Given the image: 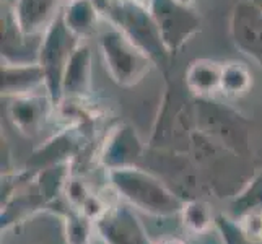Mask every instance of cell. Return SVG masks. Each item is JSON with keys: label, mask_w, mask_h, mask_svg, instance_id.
<instances>
[{"label": "cell", "mask_w": 262, "mask_h": 244, "mask_svg": "<svg viewBox=\"0 0 262 244\" xmlns=\"http://www.w3.org/2000/svg\"><path fill=\"white\" fill-rule=\"evenodd\" d=\"M107 179L125 204L151 216H179L186 202L158 176L137 166L107 171Z\"/></svg>", "instance_id": "1"}, {"label": "cell", "mask_w": 262, "mask_h": 244, "mask_svg": "<svg viewBox=\"0 0 262 244\" xmlns=\"http://www.w3.org/2000/svg\"><path fill=\"white\" fill-rule=\"evenodd\" d=\"M101 13L111 25L127 34L168 78L173 56L165 48L148 5L134 0H110L101 8Z\"/></svg>", "instance_id": "2"}, {"label": "cell", "mask_w": 262, "mask_h": 244, "mask_svg": "<svg viewBox=\"0 0 262 244\" xmlns=\"http://www.w3.org/2000/svg\"><path fill=\"white\" fill-rule=\"evenodd\" d=\"M194 116L195 127L204 137L241 158L249 155L251 145L246 119L236 111L215 98H195Z\"/></svg>", "instance_id": "3"}, {"label": "cell", "mask_w": 262, "mask_h": 244, "mask_svg": "<svg viewBox=\"0 0 262 244\" xmlns=\"http://www.w3.org/2000/svg\"><path fill=\"white\" fill-rule=\"evenodd\" d=\"M98 44L107 74L116 85L122 88L139 85L155 67L147 54L111 23L110 28L99 34Z\"/></svg>", "instance_id": "4"}, {"label": "cell", "mask_w": 262, "mask_h": 244, "mask_svg": "<svg viewBox=\"0 0 262 244\" xmlns=\"http://www.w3.org/2000/svg\"><path fill=\"white\" fill-rule=\"evenodd\" d=\"M80 38L72 33L62 16V10L56 16L49 28L44 31L39 51V65L46 75V90L56 106L62 101V81L67 64L74 51L78 48Z\"/></svg>", "instance_id": "5"}, {"label": "cell", "mask_w": 262, "mask_h": 244, "mask_svg": "<svg viewBox=\"0 0 262 244\" xmlns=\"http://www.w3.org/2000/svg\"><path fill=\"white\" fill-rule=\"evenodd\" d=\"M148 8L165 48L173 57L202 30V16L194 5H186L179 0H150Z\"/></svg>", "instance_id": "6"}, {"label": "cell", "mask_w": 262, "mask_h": 244, "mask_svg": "<svg viewBox=\"0 0 262 244\" xmlns=\"http://www.w3.org/2000/svg\"><path fill=\"white\" fill-rule=\"evenodd\" d=\"M230 36L241 54L262 67V7L254 0H239L230 15Z\"/></svg>", "instance_id": "7"}, {"label": "cell", "mask_w": 262, "mask_h": 244, "mask_svg": "<svg viewBox=\"0 0 262 244\" xmlns=\"http://www.w3.org/2000/svg\"><path fill=\"white\" fill-rule=\"evenodd\" d=\"M95 231L104 244H155L129 204L114 202L95 221Z\"/></svg>", "instance_id": "8"}, {"label": "cell", "mask_w": 262, "mask_h": 244, "mask_svg": "<svg viewBox=\"0 0 262 244\" xmlns=\"http://www.w3.org/2000/svg\"><path fill=\"white\" fill-rule=\"evenodd\" d=\"M143 143L130 124H117L107 132L99 150V163L106 171L137 166L143 157Z\"/></svg>", "instance_id": "9"}, {"label": "cell", "mask_w": 262, "mask_h": 244, "mask_svg": "<svg viewBox=\"0 0 262 244\" xmlns=\"http://www.w3.org/2000/svg\"><path fill=\"white\" fill-rule=\"evenodd\" d=\"M8 104V117L16 130L25 137H36L49 121V117L56 116V103L52 98L44 93H33L26 96L10 98Z\"/></svg>", "instance_id": "10"}, {"label": "cell", "mask_w": 262, "mask_h": 244, "mask_svg": "<svg viewBox=\"0 0 262 244\" xmlns=\"http://www.w3.org/2000/svg\"><path fill=\"white\" fill-rule=\"evenodd\" d=\"M44 34H26L18 26L10 5L2 8V62L39 64Z\"/></svg>", "instance_id": "11"}, {"label": "cell", "mask_w": 262, "mask_h": 244, "mask_svg": "<svg viewBox=\"0 0 262 244\" xmlns=\"http://www.w3.org/2000/svg\"><path fill=\"white\" fill-rule=\"evenodd\" d=\"M2 96L18 98L33 93H39V90H46V75L39 64H10L2 62ZM48 92V90H46Z\"/></svg>", "instance_id": "12"}, {"label": "cell", "mask_w": 262, "mask_h": 244, "mask_svg": "<svg viewBox=\"0 0 262 244\" xmlns=\"http://www.w3.org/2000/svg\"><path fill=\"white\" fill-rule=\"evenodd\" d=\"M60 0H12L13 16L26 34H44L59 15Z\"/></svg>", "instance_id": "13"}, {"label": "cell", "mask_w": 262, "mask_h": 244, "mask_svg": "<svg viewBox=\"0 0 262 244\" xmlns=\"http://www.w3.org/2000/svg\"><path fill=\"white\" fill-rule=\"evenodd\" d=\"M92 49L88 44H78L67 64L64 81H62V95L64 98H90L93 86V67H92ZM62 98V99H64Z\"/></svg>", "instance_id": "14"}, {"label": "cell", "mask_w": 262, "mask_h": 244, "mask_svg": "<svg viewBox=\"0 0 262 244\" xmlns=\"http://www.w3.org/2000/svg\"><path fill=\"white\" fill-rule=\"evenodd\" d=\"M222 67V62L212 59L192 60L184 74L187 92L194 98H213L220 92Z\"/></svg>", "instance_id": "15"}, {"label": "cell", "mask_w": 262, "mask_h": 244, "mask_svg": "<svg viewBox=\"0 0 262 244\" xmlns=\"http://www.w3.org/2000/svg\"><path fill=\"white\" fill-rule=\"evenodd\" d=\"M62 16L67 28L77 38L83 39L96 31L101 12L93 0H72L67 2L66 8L62 10Z\"/></svg>", "instance_id": "16"}, {"label": "cell", "mask_w": 262, "mask_h": 244, "mask_svg": "<svg viewBox=\"0 0 262 244\" xmlns=\"http://www.w3.org/2000/svg\"><path fill=\"white\" fill-rule=\"evenodd\" d=\"M252 88V74L251 70L241 62L231 60L223 62L220 93L227 98H241L251 92Z\"/></svg>", "instance_id": "17"}, {"label": "cell", "mask_w": 262, "mask_h": 244, "mask_svg": "<svg viewBox=\"0 0 262 244\" xmlns=\"http://www.w3.org/2000/svg\"><path fill=\"white\" fill-rule=\"evenodd\" d=\"M257 210H262V171L251 176L231 198L233 218Z\"/></svg>", "instance_id": "18"}, {"label": "cell", "mask_w": 262, "mask_h": 244, "mask_svg": "<svg viewBox=\"0 0 262 244\" xmlns=\"http://www.w3.org/2000/svg\"><path fill=\"white\" fill-rule=\"evenodd\" d=\"M179 216L184 228L192 234H207L212 230L213 225H216L212 207L204 201L184 202Z\"/></svg>", "instance_id": "19"}, {"label": "cell", "mask_w": 262, "mask_h": 244, "mask_svg": "<svg viewBox=\"0 0 262 244\" xmlns=\"http://www.w3.org/2000/svg\"><path fill=\"white\" fill-rule=\"evenodd\" d=\"M93 228L95 223L92 220H88L85 215L74 210V213L67 218V227H66L69 244H90Z\"/></svg>", "instance_id": "20"}, {"label": "cell", "mask_w": 262, "mask_h": 244, "mask_svg": "<svg viewBox=\"0 0 262 244\" xmlns=\"http://www.w3.org/2000/svg\"><path fill=\"white\" fill-rule=\"evenodd\" d=\"M216 230H219L223 244H262L246 238V234L241 231L238 221L234 218H228V216H219L216 218Z\"/></svg>", "instance_id": "21"}, {"label": "cell", "mask_w": 262, "mask_h": 244, "mask_svg": "<svg viewBox=\"0 0 262 244\" xmlns=\"http://www.w3.org/2000/svg\"><path fill=\"white\" fill-rule=\"evenodd\" d=\"M64 195L67 197V202L72 209H74L75 212H80L83 204L88 201V197L92 195V191L88 189V186L85 184L83 179L70 176V179L67 181Z\"/></svg>", "instance_id": "22"}, {"label": "cell", "mask_w": 262, "mask_h": 244, "mask_svg": "<svg viewBox=\"0 0 262 244\" xmlns=\"http://www.w3.org/2000/svg\"><path fill=\"white\" fill-rule=\"evenodd\" d=\"M155 244H187V242L184 239H181V238H163V239H160Z\"/></svg>", "instance_id": "23"}, {"label": "cell", "mask_w": 262, "mask_h": 244, "mask_svg": "<svg viewBox=\"0 0 262 244\" xmlns=\"http://www.w3.org/2000/svg\"><path fill=\"white\" fill-rule=\"evenodd\" d=\"M179 2H183V4H186V5H194L195 0H179Z\"/></svg>", "instance_id": "24"}, {"label": "cell", "mask_w": 262, "mask_h": 244, "mask_svg": "<svg viewBox=\"0 0 262 244\" xmlns=\"http://www.w3.org/2000/svg\"><path fill=\"white\" fill-rule=\"evenodd\" d=\"M66 2H72V0H66Z\"/></svg>", "instance_id": "25"}]
</instances>
